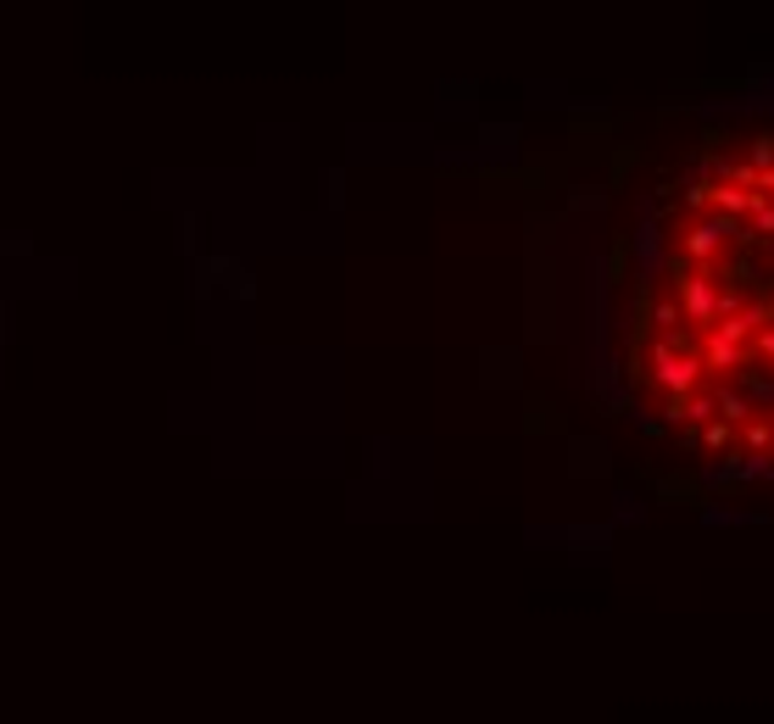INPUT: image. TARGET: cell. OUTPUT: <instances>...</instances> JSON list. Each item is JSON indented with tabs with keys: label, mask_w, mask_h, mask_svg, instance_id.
<instances>
[{
	"label": "cell",
	"mask_w": 774,
	"mask_h": 724,
	"mask_svg": "<svg viewBox=\"0 0 774 724\" xmlns=\"http://www.w3.org/2000/svg\"><path fill=\"white\" fill-rule=\"evenodd\" d=\"M752 167H758V173L774 167V134H758V140H752Z\"/></svg>",
	"instance_id": "1"
}]
</instances>
